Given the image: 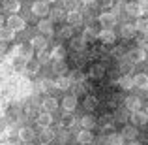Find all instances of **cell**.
<instances>
[{"label": "cell", "instance_id": "ee69618b", "mask_svg": "<svg viewBox=\"0 0 148 145\" xmlns=\"http://www.w3.org/2000/svg\"><path fill=\"white\" fill-rule=\"evenodd\" d=\"M94 142H96V139H94ZM96 145H107V139L101 138V139H98V142H96Z\"/></svg>", "mask_w": 148, "mask_h": 145}, {"label": "cell", "instance_id": "484cf974", "mask_svg": "<svg viewBox=\"0 0 148 145\" xmlns=\"http://www.w3.org/2000/svg\"><path fill=\"white\" fill-rule=\"evenodd\" d=\"M19 138L23 139V142H32L34 139V130L28 126H23L21 130H19Z\"/></svg>", "mask_w": 148, "mask_h": 145}, {"label": "cell", "instance_id": "ac0fdd59", "mask_svg": "<svg viewBox=\"0 0 148 145\" xmlns=\"http://www.w3.org/2000/svg\"><path fill=\"white\" fill-rule=\"evenodd\" d=\"M118 85L124 89V91H131V89L135 87V85H133V77H131L130 74H124V76L118 79Z\"/></svg>", "mask_w": 148, "mask_h": 145}, {"label": "cell", "instance_id": "5bb4252c", "mask_svg": "<svg viewBox=\"0 0 148 145\" xmlns=\"http://www.w3.org/2000/svg\"><path fill=\"white\" fill-rule=\"evenodd\" d=\"M15 38V30L10 26H2L0 23V42H11Z\"/></svg>", "mask_w": 148, "mask_h": 145}, {"label": "cell", "instance_id": "8992f818", "mask_svg": "<svg viewBox=\"0 0 148 145\" xmlns=\"http://www.w3.org/2000/svg\"><path fill=\"white\" fill-rule=\"evenodd\" d=\"M38 30H40L43 36H53V34H54L53 21H51V19H41V21L38 23Z\"/></svg>", "mask_w": 148, "mask_h": 145}, {"label": "cell", "instance_id": "9a60e30c", "mask_svg": "<svg viewBox=\"0 0 148 145\" xmlns=\"http://www.w3.org/2000/svg\"><path fill=\"white\" fill-rule=\"evenodd\" d=\"M133 85L137 89L146 91V89H148V76H146V74H137V76L133 77Z\"/></svg>", "mask_w": 148, "mask_h": 145}, {"label": "cell", "instance_id": "f1b7e54d", "mask_svg": "<svg viewBox=\"0 0 148 145\" xmlns=\"http://www.w3.org/2000/svg\"><path fill=\"white\" fill-rule=\"evenodd\" d=\"M83 38L84 42H94L96 38H98V32H96L94 28H92V26H86V28H84V32H83Z\"/></svg>", "mask_w": 148, "mask_h": 145}, {"label": "cell", "instance_id": "83f0119b", "mask_svg": "<svg viewBox=\"0 0 148 145\" xmlns=\"http://www.w3.org/2000/svg\"><path fill=\"white\" fill-rule=\"evenodd\" d=\"M49 60H51V51H47V47L38 49V62L40 64H47Z\"/></svg>", "mask_w": 148, "mask_h": 145}, {"label": "cell", "instance_id": "ab89813d", "mask_svg": "<svg viewBox=\"0 0 148 145\" xmlns=\"http://www.w3.org/2000/svg\"><path fill=\"white\" fill-rule=\"evenodd\" d=\"M53 70L58 74V76H62L64 72H68V66H66L62 60H56V62H54V66H53Z\"/></svg>", "mask_w": 148, "mask_h": 145}, {"label": "cell", "instance_id": "681fc988", "mask_svg": "<svg viewBox=\"0 0 148 145\" xmlns=\"http://www.w3.org/2000/svg\"><path fill=\"white\" fill-rule=\"evenodd\" d=\"M45 2H47V4H53V2H56V0H45Z\"/></svg>", "mask_w": 148, "mask_h": 145}, {"label": "cell", "instance_id": "6da1fadb", "mask_svg": "<svg viewBox=\"0 0 148 145\" xmlns=\"http://www.w3.org/2000/svg\"><path fill=\"white\" fill-rule=\"evenodd\" d=\"M8 26H10V28H13L15 32H19V30H25L26 21L23 17H19L17 13H11L10 17H8Z\"/></svg>", "mask_w": 148, "mask_h": 145}, {"label": "cell", "instance_id": "d590c367", "mask_svg": "<svg viewBox=\"0 0 148 145\" xmlns=\"http://www.w3.org/2000/svg\"><path fill=\"white\" fill-rule=\"evenodd\" d=\"M122 143H124L122 134H111L107 138V145H122Z\"/></svg>", "mask_w": 148, "mask_h": 145}, {"label": "cell", "instance_id": "7dc6e473", "mask_svg": "<svg viewBox=\"0 0 148 145\" xmlns=\"http://www.w3.org/2000/svg\"><path fill=\"white\" fill-rule=\"evenodd\" d=\"M127 145H141V143H139V142H135V139H131V142L127 143Z\"/></svg>", "mask_w": 148, "mask_h": 145}, {"label": "cell", "instance_id": "603a6c76", "mask_svg": "<svg viewBox=\"0 0 148 145\" xmlns=\"http://www.w3.org/2000/svg\"><path fill=\"white\" fill-rule=\"evenodd\" d=\"M69 87H71V79H69V77L60 76L56 81H54V89H60V91H68Z\"/></svg>", "mask_w": 148, "mask_h": 145}, {"label": "cell", "instance_id": "bcb514c9", "mask_svg": "<svg viewBox=\"0 0 148 145\" xmlns=\"http://www.w3.org/2000/svg\"><path fill=\"white\" fill-rule=\"evenodd\" d=\"M112 4V0H103V6H111Z\"/></svg>", "mask_w": 148, "mask_h": 145}, {"label": "cell", "instance_id": "5b68a950", "mask_svg": "<svg viewBox=\"0 0 148 145\" xmlns=\"http://www.w3.org/2000/svg\"><path fill=\"white\" fill-rule=\"evenodd\" d=\"M98 38H99V42H101V44H105V45H111V44H114V40H116V34L112 32V28H103L101 32H98Z\"/></svg>", "mask_w": 148, "mask_h": 145}, {"label": "cell", "instance_id": "30bf717a", "mask_svg": "<svg viewBox=\"0 0 148 145\" xmlns=\"http://www.w3.org/2000/svg\"><path fill=\"white\" fill-rule=\"evenodd\" d=\"M127 58H130L131 62H143L146 58V53H145L143 47H135V49H131L130 53H127Z\"/></svg>", "mask_w": 148, "mask_h": 145}, {"label": "cell", "instance_id": "7c38bea8", "mask_svg": "<svg viewBox=\"0 0 148 145\" xmlns=\"http://www.w3.org/2000/svg\"><path fill=\"white\" fill-rule=\"evenodd\" d=\"M77 142H79L81 145H90L92 142H94V136H92V132L88 130V128H83V130L77 134Z\"/></svg>", "mask_w": 148, "mask_h": 145}, {"label": "cell", "instance_id": "1f68e13d", "mask_svg": "<svg viewBox=\"0 0 148 145\" xmlns=\"http://www.w3.org/2000/svg\"><path fill=\"white\" fill-rule=\"evenodd\" d=\"M103 72H105V68L101 64H94L90 68V77H94V79H99V77H103Z\"/></svg>", "mask_w": 148, "mask_h": 145}, {"label": "cell", "instance_id": "c3c4849f", "mask_svg": "<svg viewBox=\"0 0 148 145\" xmlns=\"http://www.w3.org/2000/svg\"><path fill=\"white\" fill-rule=\"evenodd\" d=\"M83 4H92V2H96V0H81Z\"/></svg>", "mask_w": 148, "mask_h": 145}, {"label": "cell", "instance_id": "3957f363", "mask_svg": "<svg viewBox=\"0 0 148 145\" xmlns=\"http://www.w3.org/2000/svg\"><path fill=\"white\" fill-rule=\"evenodd\" d=\"M98 21H99V25L101 26H105V28H111V26H114L116 25V21H118V17H116L114 13H111V11H103V13L98 17Z\"/></svg>", "mask_w": 148, "mask_h": 145}, {"label": "cell", "instance_id": "277c9868", "mask_svg": "<svg viewBox=\"0 0 148 145\" xmlns=\"http://www.w3.org/2000/svg\"><path fill=\"white\" fill-rule=\"evenodd\" d=\"M131 124H135V126H145L148 123V115L146 111H141V109H137V111H131Z\"/></svg>", "mask_w": 148, "mask_h": 145}, {"label": "cell", "instance_id": "7bdbcfd3", "mask_svg": "<svg viewBox=\"0 0 148 145\" xmlns=\"http://www.w3.org/2000/svg\"><path fill=\"white\" fill-rule=\"evenodd\" d=\"M66 6H68L69 10H77V2L75 0H66Z\"/></svg>", "mask_w": 148, "mask_h": 145}, {"label": "cell", "instance_id": "7a4b0ae2", "mask_svg": "<svg viewBox=\"0 0 148 145\" xmlns=\"http://www.w3.org/2000/svg\"><path fill=\"white\" fill-rule=\"evenodd\" d=\"M32 11L34 15H38V17H47V13H49V4L45 2V0H38V2H34L32 4Z\"/></svg>", "mask_w": 148, "mask_h": 145}, {"label": "cell", "instance_id": "ffe728a7", "mask_svg": "<svg viewBox=\"0 0 148 145\" xmlns=\"http://www.w3.org/2000/svg\"><path fill=\"white\" fill-rule=\"evenodd\" d=\"M19 10H21V2H19V0H4V11L17 13Z\"/></svg>", "mask_w": 148, "mask_h": 145}, {"label": "cell", "instance_id": "d4e9b609", "mask_svg": "<svg viewBox=\"0 0 148 145\" xmlns=\"http://www.w3.org/2000/svg\"><path fill=\"white\" fill-rule=\"evenodd\" d=\"M40 62L38 60H32V58H30V60H26V74H28V76H36L38 72H40Z\"/></svg>", "mask_w": 148, "mask_h": 145}, {"label": "cell", "instance_id": "b9f144b4", "mask_svg": "<svg viewBox=\"0 0 148 145\" xmlns=\"http://www.w3.org/2000/svg\"><path fill=\"white\" fill-rule=\"evenodd\" d=\"M139 47H143V49L148 47V32H143V36L139 38Z\"/></svg>", "mask_w": 148, "mask_h": 145}, {"label": "cell", "instance_id": "d6986e66", "mask_svg": "<svg viewBox=\"0 0 148 145\" xmlns=\"http://www.w3.org/2000/svg\"><path fill=\"white\" fill-rule=\"evenodd\" d=\"M62 108H64L66 111L71 113L73 109L77 108V96H66V98H62Z\"/></svg>", "mask_w": 148, "mask_h": 145}, {"label": "cell", "instance_id": "816d5d0a", "mask_svg": "<svg viewBox=\"0 0 148 145\" xmlns=\"http://www.w3.org/2000/svg\"><path fill=\"white\" fill-rule=\"evenodd\" d=\"M0 23H2V15H0Z\"/></svg>", "mask_w": 148, "mask_h": 145}, {"label": "cell", "instance_id": "44dd1931", "mask_svg": "<svg viewBox=\"0 0 148 145\" xmlns=\"http://www.w3.org/2000/svg\"><path fill=\"white\" fill-rule=\"evenodd\" d=\"M36 121H38L40 126H51V123H53V115H51L49 111H41L40 115L36 117Z\"/></svg>", "mask_w": 148, "mask_h": 145}, {"label": "cell", "instance_id": "74e56055", "mask_svg": "<svg viewBox=\"0 0 148 145\" xmlns=\"http://www.w3.org/2000/svg\"><path fill=\"white\" fill-rule=\"evenodd\" d=\"M84 44H86V42H84L83 38H73L71 36V49L73 51H81L84 47Z\"/></svg>", "mask_w": 148, "mask_h": 145}, {"label": "cell", "instance_id": "8fae6325", "mask_svg": "<svg viewBox=\"0 0 148 145\" xmlns=\"http://www.w3.org/2000/svg\"><path fill=\"white\" fill-rule=\"evenodd\" d=\"M54 139V132H53V128L51 126H41V132H40V142L43 143V145H47L51 143Z\"/></svg>", "mask_w": 148, "mask_h": 145}, {"label": "cell", "instance_id": "cb8c5ba5", "mask_svg": "<svg viewBox=\"0 0 148 145\" xmlns=\"http://www.w3.org/2000/svg\"><path fill=\"white\" fill-rule=\"evenodd\" d=\"M126 108L130 111H137V109H141V100L137 96H127L126 98Z\"/></svg>", "mask_w": 148, "mask_h": 145}, {"label": "cell", "instance_id": "2e32d148", "mask_svg": "<svg viewBox=\"0 0 148 145\" xmlns=\"http://www.w3.org/2000/svg\"><path fill=\"white\" fill-rule=\"evenodd\" d=\"M135 32H137V28H135V25H130V23H124L122 26H120V36L122 38H133Z\"/></svg>", "mask_w": 148, "mask_h": 145}, {"label": "cell", "instance_id": "7402d4cb", "mask_svg": "<svg viewBox=\"0 0 148 145\" xmlns=\"http://www.w3.org/2000/svg\"><path fill=\"white\" fill-rule=\"evenodd\" d=\"M137 126H135V124H130V126H126L122 130V138L124 139H137Z\"/></svg>", "mask_w": 148, "mask_h": 145}, {"label": "cell", "instance_id": "d6a6232c", "mask_svg": "<svg viewBox=\"0 0 148 145\" xmlns=\"http://www.w3.org/2000/svg\"><path fill=\"white\" fill-rule=\"evenodd\" d=\"M133 68H135V62H131L130 58H126V60L120 62V70H122L124 74H131V72H133Z\"/></svg>", "mask_w": 148, "mask_h": 145}, {"label": "cell", "instance_id": "f907efd6", "mask_svg": "<svg viewBox=\"0 0 148 145\" xmlns=\"http://www.w3.org/2000/svg\"><path fill=\"white\" fill-rule=\"evenodd\" d=\"M25 145H34V143L32 142H25Z\"/></svg>", "mask_w": 148, "mask_h": 145}, {"label": "cell", "instance_id": "836d02e7", "mask_svg": "<svg viewBox=\"0 0 148 145\" xmlns=\"http://www.w3.org/2000/svg\"><path fill=\"white\" fill-rule=\"evenodd\" d=\"M94 124H96V121H94V117H92V115H84L83 119H81V126H83V128L92 130V128H94Z\"/></svg>", "mask_w": 148, "mask_h": 145}, {"label": "cell", "instance_id": "4fadbf2b", "mask_svg": "<svg viewBox=\"0 0 148 145\" xmlns=\"http://www.w3.org/2000/svg\"><path fill=\"white\" fill-rule=\"evenodd\" d=\"M41 109H43V111H49V113L56 111L58 109V100L53 98V96H47L43 102H41Z\"/></svg>", "mask_w": 148, "mask_h": 145}, {"label": "cell", "instance_id": "52a82bcc", "mask_svg": "<svg viewBox=\"0 0 148 145\" xmlns=\"http://www.w3.org/2000/svg\"><path fill=\"white\" fill-rule=\"evenodd\" d=\"M66 21H68V25H71V26L81 25V23H83V15H81L79 10H69L68 13H66Z\"/></svg>", "mask_w": 148, "mask_h": 145}, {"label": "cell", "instance_id": "ba28073f", "mask_svg": "<svg viewBox=\"0 0 148 145\" xmlns=\"http://www.w3.org/2000/svg\"><path fill=\"white\" fill-rule=\"evenodd\" d=\"M15 55L21 60H30L32 58V45H17L15 47Z\"/></svg>", "mask_w": 148, "mask_h": 145}, {"label": "cell", "instance_id": "f5cc1de1", "mask_svg": "<svg viewBox=\"0 0 148 145\" xmlns=\"http://www.w3.org/2000/svg\"><path fill=\"white\" fill-rule=\"evenodd\" d=\"M146 115H148V108H146Z\"/></svg>", "mask_w": 148, "mask_h": 145}, {"label": "cell", "instance_id": "f6af8a7d", "mask_svg": "<svg viewBox=\"0 0 148 145\" xmlns=\"http://www.w3.org/2000/svg\"><path fill=\"white\" fill-rule=\"evenodd\" d=\"M6 138H8L6 130H0V142H2V139H6Z\"/></svg>", "mask_w": 148, "mask_h": 145}, {"label": "cell", "instance_id": "60d3db41", "mask_svg": "<svg viewBox=\"0 0 148 145\" xmlns=\"http://www.w3.org/2000/svg\"><path fill=\"white\" fill-rule=\"evenodd\" d=\"M96 105H98V98L96 96H86L84 98V108L86 109H94Z\"/></svg>", "mask_w": 148, "mask_h": 145}, {"label": "cell", "instance_id": "4316f807", "mask_svg": "<svg viewBox=\"0 0 148 145\" xmlns=\"http://www.w3.org/2000/svg\"><path fill=\"white\" fill-rule=\"evenodd\" d=\"M64 57H66V49L62 45H56V47L51 51V58L53 60H64Z\"/></svg>", "mask_w": 148, "mask_h": 145}, {"label": "cell", "instance_id": "f35d334b", "mask_svg": "<svg viewBox=\"0 0 148 145\" xmlns=\"http://www.w3.org/2000/svg\"><path fill=\"white\" fill-rule=\"evenodd\" d=\"M58 36H60V38H71V36H73V26H71V25L62 26V28L58 30Z\"/></svg>", "mask_w": 148, "mask_h": 145}, {"label": "cell", "instance_id": "f546056e", "mask_svg": "<svg viewBox=\"0 0 148 145\" xmlns=\"http://www.w3.org/2000/svg\"><path fill=\"white\" fill-rule=\"evenodd\" d=\"M36 87H38V91L47 92V91H51V89H54V81H51V79H41L40 83L36 85Z\"/></svg>", "mask_w": 148, "mask_h": 145}, {"label": "cell", "instance_id": "e0dca14e", "mask_svg": "<svg viewBox=\"0 0 148 145\" xmlns=\"http://www.w3.org/2000/svg\"><path fill=\"white\" fill-rule=\"evenodd\" d=\"M30 45H32V49H43V47H47V36H43V34L34 36L32 40H30Z\"/></svg>", "mask_w": 148, "mask_h": 145}, {"label": "cell", "instance_id": "9c48e42d", "mask_svg": "<svg viewBox=\"0 0 148 145\" xmlns=\"http://www.w3.org/2000/svg\"><path fill=\"white\" fill-rule=\"evenodd\" d=\"M126 11H127V15H131V17H143V13H145V10H143V6L139 2H130L126 6Z\"/></svg>", "mask_w": 148, "mask_h": 145}, {"label": "cell", "instance_id": "e575fe53", "mask_svg": "<svg viewBox=\"0 0 148 145\" xmlns=\"http://www.w3.org/2000/svg\"><path fill=\"white\" fill-rule=\"evenodd\" d=\"M73 124H75V117H71V115H69V111H68V115H64V117H62L60 126H62V128H71Z\"/></svg>", "mask_w": 148, "mask_h": 145}, {"label": "cell", "instance_id": "8d00e7d4", "mask_svg": "<svg viewBox=\"0 0 148 145\" xmlns=\"http://www.w3.org/2000/svg\"><path fill=\"white\" fill-rule=\"evenodd\" d=\"M135 28H137L139 32H148V19L139 17V19H137V23H135Z\"/></svg>", "mask_w": 148, "mask_h": 145}, {"label": "cell", "instance_id": "4dcf8cb0", "mask_svg": "<svg viewBox=\"0 0 148 145\" xmlns=\"http://www.w3.org/2000/svg\"><path fill=\"white\" fill-rule=\"evenodd\" d=\"M49 15H51V21H62V19H66V11L60 10V8H54V10H51Z\"/></svg>", "mask_w": 148, "mask_h": 145}]
</instances>
